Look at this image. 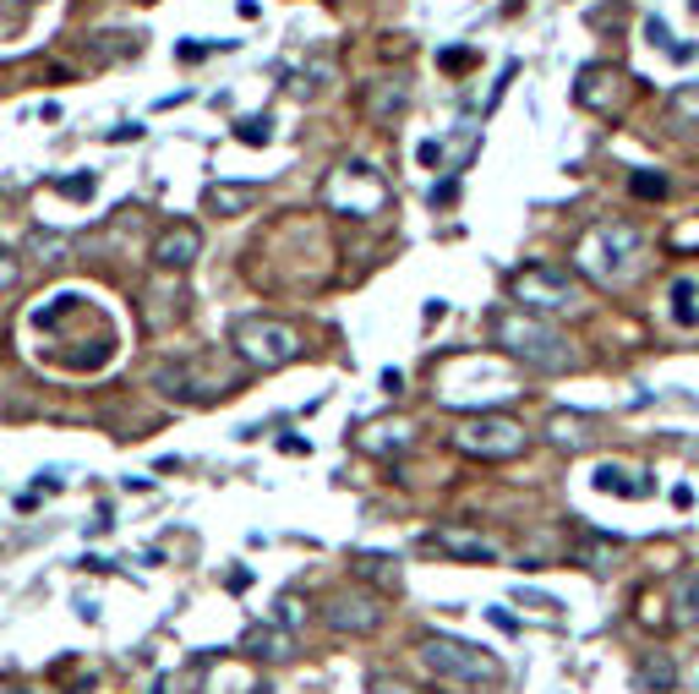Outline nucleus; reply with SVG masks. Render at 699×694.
Listing matches in <instances>:
<instances>
[{
	"label": "nucleus",
	"instance_id": "nucleus-16",
	"mask_svg": "<svg viewBox=\"0 0 699 694\" xmlns=\"http://www.w3.org/2000/svg\"><path fill=\"white\" fill-rule=\"evenodd\" d=\"M667 317L678 323V328H699V279H672L667 285Z\"/></svg>",
	"mask_w": 699,
	"mask_h": 694
},
{
	"label": "nucleus",
	"instance_id": "nucleus-22",
	"mask_svg": "<svg viewBox=\"0 0 699 694\" xmlns=\"http://www.w3.org/2000/svg\"><path fill=\"white\" fill-rule=\"evenodd\" d=\"M667 116H672V127L699 131V82H689V88H678V93L667 99Z\"/></svg>",
	"mask_w": 699,
	"mask_h": 694
},
{
	"label": "nucleus",
	"instance_id": "nucleus-17",
	"mask_svg": "<svg viewBox=\"0 0 699 694\" xmlns=\"http://www.w3.org/2000/svg\"><path fill=\"white\" fill-rule=\"evenodd\" d=\"M252 202H257V187H224V181H213V187L202 191V208L219 214V219H236V214H247Z\"/></svg>",
	"mask_w": 699,
	"mask_h": 694
},
{
	"label": "nucleus",
	"instance_id": "nucleus-10",
	"mask_svg": "<svg viewBox=\"0 0 699 694\" xmlns=\"http://www.w3.org/2000/svg\"><path fill=\"white\" fill-rule=\"evenodd\" d=\"M322 618H328V629L339 634H372L382 624V602L367 596V591H344V596H328Z\"/></svg>",
	"mask_w": 699,
	"mask_h": 694
},
{
	"label": "nucleus",
	"instance_id": "nucleus-13",
	"mask_svg": "<svg viewBox=\"0 0 699 694\" xmlns=\"http://www.w3.org/2000/svg\"><path fill=\"white\" fill-rule=\"evenodd\" d=\"M590 487H596V493H612V498H650V493H656L650 470H629V465H596Z\"/></svg>",
	"mask_w": 699,
	"mask_h": 694
},
{
	"label": "nucleus",
	"instance_id": "nucleus-33",
	"mask_svg": "<svg viewBox=\"0 0 699 694\" xmlns=\"http://www.w3.org/2000/svg\"><path fill=\"white\" fill-rule=\"evenodd\" d=\"M453 197H459V187H453V181H448V187H438V191H432V202H438V208H443V202H453Z\"/></svg>",
	"mask_w": 699,
	"mask_h": 694
},
{
	"label": "nucleus",
	"instance_id": "nucleus-8",
	"mask_svg": "<svg viewBox=\"0 0 699 694\" xmlns=\"http://www.w3.org/2000/svg\"><path fill=\"white\" fill-rule=\"evenodd\" d=\"M153 388L164 394V399H176V405H208V399H224L236 378L230 373H208V356L202 361H164V367H153Z\"/></svg>",
	"mask_w": 699,
	"mask_h": 694
},
{
	"label": "nucleus",
	"instance_id": "nucleus-31",
	"mask_svg": "<svg viewBox=\"0 0 699 694\" xmlns=\"http://www.w3.org/2000/svg\"><path fill=\"white\" fill-rule=\"evenodd\" d=\"M416 159H421V165H427V170H432V165H438V159H443V142H421V148H416Z\"/></svg>",
	"mask_w": 699,
	"mask_h": 694
},
{
	"label": "nucleus",
	"instance_id": "nucleus-5",
	"mask_svg": "<svg viewBox=\"0 0 699 694\" xmlns=\"http://www.w3.org/2000/svg\"><path fill=\"white\" fill-rule=\"evenodd\" d=\"M448 443L459 454H470V459H519L530 433L513 416H503V410H476V416H459V427L448 433Z\"/></svg>",
	"mask_w": 699,
	"mask_h": 694
},
{
	"label": "nucleus",
	"instance_id": "nucleus-3",
	"mask_svg": "<svg viewBox=\"0 0 699 694\" xmlns=\"http://www.w3.org/2000/svg\"><path fill=\"white\" fill-rule=\"evenodd\" d=\"M421 667L448 684V690H498L503 684V662L492 651H481L476 640H453V634H421L416 645Z\"/></svg>",
	"mask_w": 699,
	"mask_h": 694
},
{
	"label": "nucleus",
	"instance_id": "nucleus-12",
	"mask_svg": "<svg viewBox=\"0 0 699 694\" xmlns=\"http://www.w3.org/2000/svg\"><path fill=\"white\" fill-rule=\"evenodd\" d=\"M197 257H202L197 225H170V230L153 236V262H159V268H191Z\"/></svg>",
	"mask_w": 699,
	"mask_h": 694
},
{
	"label": "nucleus",
	"instance_id": "nucleus-21",
	"mask_svg": "<svg viewBox=\"0 0 699 694\" xmlns=\"http://www.w3.org/2000/svg\"><path fill=\"white\" fill-rule=\"evenodd\" d=\"M241 651H252V656H290V634L257 624V629L241 634Z\"/></svg>",
	"mask_w": 699,
	"mask_h": 694
},
{
	"label": "nucleus",
	"instance_id": "nucleus-11",
	"mask_svg": "<svg viewBox=\"0 0 699 694\" xmlns=\"http://www.w3.org/2000/svg\"><path fill=\"white\" fill-rule=\"evenodd\" d=\"M356 443H361L367 454H405V448H416V422H410V416H378V422L361 427Z\"/></svg>",
	"mask_w": 699,
	"mask_h": 694
},
{
	"label": "nucleus",
	"instance_id": "nucleus-15",
	"mask_svg": "<svg viewBox=\"0 0 699 694\" xmlns=\"http://www.w3.org/2000/svg\"><path fill=\"white\" fill-rule=\"evenodd\" d=\"M448 558H470V564H498V547L487 536H470V531H438L432 536Z\"/></svg>",
	"mask_w": 699,
	"mask_h": 694
},
{
	"label": "nucleus",
	"instance_id": "nucleus-24",
	"mask_svg": "<svg viewBox=\"0 0 699 694\" xmlns=\"http://www.w3.org/2000/svg\"><path fill=\"white\" fill-rule=\"evenodd\" d=\"M356 574H378V579H393V558L388 553H356Z\"/></svg>",
	"mask_w": 699,
	"mask_h": 694
},
{
	"label": "nucleus",
	"instance_id": "nucleus-4",
	"mask_svg": "<svg viewBox=\"0 0 699 694\" xmlns=\"http://www.w3.org/2000/svg\"><path fill=\"white\" fill-rule=\"evenodd\" d=\"M509 296L519 301V313H536V317H569L585 307L579 279L563 274V268H552V262H525L509 279Z\"/></svg>",
	"mask_w": 699,
	"mask_h": 694
},
{
	"label": "nucleus",
	"instance_id": "nucleus-23",
	"mask_svg": "<svg viewBox=\"0 0 699 694\" xmlns=\"http://www.w3.org/2000/svg\"><path fill=\"white\" fill-rule=\"evenodd\" d=\"M629 191H635V197H650V202H656V197H667V191H672V181H667L661 170H635V176H629Z\"/></svg>",
	"mask_w": 699,
	"mask_h": 694
},
{
	"label": "nucleus",
	"instance_id": "nucleus-18",
	"mask_svg": "<svg viewBox=\"0 0 699 694\" xmlns=\"http://www.w3.org/2000/svg\"><path fill=\"white\" fill-rule=\"evenodd\" d=\"M672 624L678 629H695L699 624V574H689V568L672 579Z\"/></svg>",
	"mask_w": 699,
	"mask_h": 694
},
{
	"label": "nucleus",
	"instance_id": "nucleus-1",
	"mask_svg": "<svg viewBox=\"0 0 699 694\" xmlns=\"http://www.w3.org/2000/svg\"><path fill=\"white\" fill-rule=\"evenodd\" d=\"M492 339H498V350L519 361V367H530V373H547V378H558V373H573L579 367V350H573V339L563 328H552L547 317L536 313H492Z\"/></svg>",
	"mask_w": 699,
	"mask_h": 694
},
{
	"label": "nucleus",
	"instance_id": "nucleus-29",
	"mask_svg": "<svg viewBox=\"0 0 699 694\" xmlns=\"http://www.w3.org/2000/svg\"><path fill=\"white\" fill-rule=\"evenodd\" d=\"M443 66L448 71H465V66H476V50H443Z\"/></svg>",
	"mask_w": 699,
	"mask_h": 694
},
{
	"label": "nucleus",
	"instance_id": "nucleus-34",
	"mask_svg": "<svg viewBox=\"0 0 699 694\" xmlns=\"http://www.w3.org/2000/svg\"><path fill=\"white\" fill-rule=\"evenodd\" d=\"M388 694H399V690H388Z\"/></svg>",
	"mask_w": 699,
	"mask_h": 694
},
{
	"label": "nucleus",
	"instance_id": "nucleus-30",
	"mask_svg": "<svg viewBox=\"0 0 699 694\" xmlns=\"http://www.w3.org/2000/svg\"><path fill=\"white\" fill-rule=\"evenodd\" d=\"M645 33H650V44H661V50H672V39H667V22H656V17H650V22H645Z\"/></svg>",
	"mask_w": 699,
	"mask_h": 694
},
{
	"label": "nucleus",
	"instance_id": "nucleus-32",
	"mask_svg": "<svg viewBox=\"0 0 699 694\" xmlns=\"http://www.w3.org/2000/svg\"><path fill=\"white\" fill-rule=\"evenodd\" d=\"M17 274H22V262H11V257L0 252V285H11V279H17Z\"/></svg>",
	"mask_w": 699,
	"mask_h": 694
},
{
	"label": "nucleus",
	"instance_id": "nucleus-6",
	"mask_svg": "<svg viewBox=\"0 0 699 694\" xmlns=\"http://www.w3.org/2000/svg\"><path fill=\"white\" fill-rule=\"evenodd\" d=\"M230 350H236L247 367H257V373H273V367L296 361L301 339H296V328L279 323V317H236V323H230Z\"/></svg>",
	"mask_w": 699,
	"mask_h": 694
},
{
	"label": "nucleus",
	"instance_id": "nucleus-7",
	"mask_svg": "<svg viewBox=\"0 0 699 694\" xmlns=\"http://www.w3.org/2000/svg\"><path fill=\"white\" fill-rule=\"evenodd\" d=\"M322 202L333 214H344V219H372V214L388 208V187H382V176L367 159H350L344 170H333L322 181Z\"/></svg>",
	"mask_w": 699,
	"mask_h": 694
},
{
	"label": "nucleus",
	"instance_id": "nucleus-28",
	"mask_svg": "<svg viewBox=\"0 0 699 694\" xmlns=\"http://www.w3.org/2000/svg\"><path fill=\"white\" fill-rule=\"evenodd\" d=\"M273 624L284 629V624H301V602L296 596H279V613H273Z\"/></svg>",
	"mask_w": 699,
	"mask_h": 694
},
{
	"label": "nucleus",
	"instance_id": "nucleus-20",
	"mask_svg": "<svg viewBox=\"0 0 699 694\" xmlns=\"http://www.w3.org/2000/svg\"><path fill=\"white\" fill-rule=\"evenodd\" d=\"M405 93H410V88H405V82H393V77H388V82H372L367 110H372L378 121H388V116H399V110H405Z\"/></svg>",
	"mask_w": 699,
	"mask_h": 694
},
{
	"label": "nucleus",
	"instance_id": "nucleus-25",
	"mask_svg": "<svg viewBox=\"0 0 699 694\" xmlns=\"http://www.w3.org/2000/svg\"><path fill=\"white\" fill-rule=\"evenodd\" d=\"M639 684H650V690H667V684H672V667H667V662H645V667H639Z\"/></svg>",
	"mask_w": 699,
	"mask_h": 694
},
{
	"label": "nucleus",
	"instance_id": "nucleus-9",
	"mask_svg": "<svg viewBox=\"0 0 699 694\" xmlns=\"http://www.w3.org/2000/svg\"><path fill=\"white\" fill-rule=\"evenodd\" d=\"M573 99H579L590 116H618V110H623V99H629V77H623L618 66H585V71H579Z\"/></svg>",
	"mask_w": 699,
	"mask_h": 694
},
{
	"label": "nucleus",
	"instance_id": "nucleus-2",
	"mask_svg": "<svg viewBox=\"0 0 699 694\" xmlns=\"http://www.w3.org/2000/svg\"><path fill=\"white\" fill-rule=\"evenodd\" d=\"M573 262L590 285H607V290H623L645 274V230L629 225V219H607L596 225L590 236H579L573 247Z\"/></svg>",
	"mask_w": 699,
	"mask_h": 694
},
{
	"label": "nucleus",
	"instance_id": "nucleus-26",
	"mask_svg": "<svg viewBox=\"0 0 699 694\" xmlns=\"http://www.w3.org/2000/svg\"><path fill=\"white\" fill-rule=\"evenodd\" d=\"M56 191H66L71 202H88V197H93V176H71V181H56Z\"/></svg>",
	"mask_w": 699,
	"mask_h": 694
},
{
	"label": "nucleus",
	"instance_id": "nucleus-14",
	"mask_svg": "<svg viewBox=\"0 0 699 694\" xmlns=\"http://www.w3.org/2000/svg\"><path fill=\"white\" fill-rule=\"evenodd\" d=\"M547 443L563 448V454H579V448L596 443V422L579 416V410H552V416H547Z\"/></svg>",
	"mask_w": 699,
	"mask_h": 694
},
{
	"label": "nucleus",
	"instance_id": "nucleus-27",
	"mask_svg": "<svg viewBox=\"0 0 699 694\" xmlns=\"http://www.w3.org/2000/svg\"><path fill=\"white\" fill-rule=\"evenodd\" d=\"M236 137H241V142H257V148H262V142H268V121H262V116H252V121H241V127H236Z\"/></svg>",
	"mask_w": 699,
	"mask_h": 694
},
{
	"label": "nucleus",
	"instance_id": "nucleus-19",
	"mask_svg": "<svg viewBox=\"0 0 699 694\" xmlns=\"http://www.w3.org/2000/svg\"><path fill=\"white\" fill-rule=\"evenodd\" d=\"M257 678L241 673V662H208V694H252Z\"/></svg>",
	"mask_w": 699,
	"mask_h": 694
}]
</instances>
